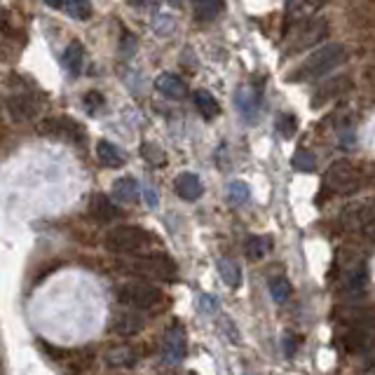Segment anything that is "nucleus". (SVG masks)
Masks as SVG:
<instances>
[{
  "label": "nucleus",
  "mask_w": 375,
  "mask_h": 375,
  "mask_svg": "<svg viewBox=\"0 0 375 375\" xmlns=\"http://www.w3.org/2000/svg\"><path fill=\"white\" fill-rule=\"evenodd\" d=\"M345 61V47L338 45V42H331V45L319 47L317 52H312L310 56H305L303 64H298L293 69L286 80L289 83H307V80H317L321 76H326L333 69H338Z\"/></svg>",
  "instance_id": "nucleus-1"
},
{
  "label": "nucleus",
  "mask_w": 375,
  "mask_h": 375,
  "mask_svg": "<svg viewBox=\"0 0 375 375\" xmlns=\"http://www.w3.org/2000/svg\"><path fill=\"white\" fill-rule=\"evenodd\" d=\"M155 237L138 225H117L108 230L104 244L110 254H124V256H141L143 251L155 244Z\"/></svg>",
  "instance_id": "nucleus-2"
},
{
  "label": "nucleus",
  "mask_w": 375,
  "mask_h": 375,
  "mask_svg": "<svg viewBox=\"0 0 375 375\" xmlns=\"http://www.w3.org/2000/svg\"><path fill=\"white\" fill-rule=\"evenodd\" d=\"M120 268L131 272V275L157 279V282H172V279H176V263L165 254L136 256V258H131L127 263H120Z\"/></svg>",
  "instance_id": "nucleus-3"
},
{
  "label": "nucleus",
  "mask_w": 375,
  "mask_h": 375,
  "mask_svg": "<svg viewBox=\"0 0 375 375\" xmlns=\"http://www.w3.org/2000/svg\"><path fill=\"white\" fill-rule=\"evenodd\" d=\"M323 186L331 193L338 195H352L364 186V174L357 165H352L350 160H338L333 162L326 174H323Z\"/></svg>",
  "instance_id": "nucleus-4"
},
{
  "label": "nucleus",
  "mask_w": 375,
  "mask_h": 375,
  "mask_svg": "<svg viewBox=\"0 0 375 375\" xmlns=\"http://www.w3.org/2000/svg\"><path fill=\"white\" fill-rule=\"evenodd\" d=\"M115 298L120 305H127L131 310H153L165 300V293L145 282H127L115 291Z\"/></svg>",
  "instance_id": "nucleus-5"
},
{
  "label": "nucleus",
  "mask_w": 375,
  "mask_h": 375,
  "mask_svg": "<svg viewBox=\"0 0 375 375\" xmlns=\"http://www.w3.org/2000/svg\"><path fill=\"white\" fill-rule=\"evenodd\" d=\"M373 223H375V200L352 202L338 214V227L343 232H364Z\"/></svg>",
  "instance_id": "nucleus-6"
},
{
  "label": "nucleus",
  "mask_w": 375,
  "mask_h": 375,
  "mask_svg": "<svg viewBox=\"0 0 375 375\" xmlns=\"http://www.w3.org/2000/svg\"><path fill=\"white\" fill-rule=\"evenodd\" d=\"M340 345L350 355H366L375 350V321L371 323H352L345 328Z\"/></svg>",
  "instance_id": "nucleus-7"
},
{
  "label": "nucleus",
  "mask_w": 375,
  "mask_h": 375,
  "mask_svg": "<svg viewBox=\"0 0 375 375\" xmlns=\"http://www.w3.org/2000/svg\"><path fill=\"white\" fill-rule=\"evenodd\" d=\"M38 131L49 138H59V141H71V143H83L85 141V129L80 127L71 117H47L38 124Z\"/></svg>",
  "instance_id": "nucleus-8"
},
{
  "label": "nucleus",
  "mask_w": 375,
  "mask_h": 375,
  "mask_svg": "<svg viewBox=\"0 0 375 375\" xmlns=\"http://www.w3.org/2000/svg\"><path fill=\"white\" fill-rule=\"evenodd\" d=\"M366 277H369V272H366L362 256H347V258L343 261L340 286H343L345 293H350V296H359V293L364 291Z\"/></svg>",
  "instance_id": "nucleus-9"
},
{
  "label": "nucleus",
  "mask_w": 375,
  "mask_h": 375,
  "mask_svg": "<svg viewBox=\"0 0 375 375\" xmlns=\"http://www.w3.org/2000/svg\"><path fill=\"white\" fill-rule=\"evenodd\" d=\"M328 35V24H326V19H314L310 21L303 31H300L296 35V40H293V45L291 47H286L284 49V56H291V54H298V52H305V49H310L314 47L317 42H321L323 38Z\"/></svg>",
  "instance_id": "nucleus-10"
},
{
  "label": "nucleus",
  "mask_w": 375,
  "mask_h": 375,
  "mask_svg": "<svg viewBox=\"0 0 375 375\" xmlns=\"http://www.w3.org/2000/svg\"><path fill=\"white\" fill-rule=\"evenodd\" d=\"M352 90V78L350 76H333L328 80H323V85L317 87V92L312 94V108H321L331 104V101L340 99L343 94H347Z\"/></svg>",
  "instance_id": "nucleus-11"
},
{
  "label": "nucleus",
  "mask_w": 375,
  "mask_h": 375,
  "mask_svg": "<svg viewBox=\"0 0 375 375\" xmlns=\"http://www.w3.org/2000/svg\"><path fill=\"white\" fill-rule=\"evenodd\" d=\"M162 355L169 364H179L186 359L188 355V340H186V331L181 326H172L165 333V340H162Z\"/></svg>",
  "instance_id": "nucleus-12"
},
{
  "label": "nucleus",
  "mask_w": 375,
  "mask_h": 375,
  "mask_svg": "<svg viewBox=\"0 0 375 375\" xmlns=\"http://www.w3.org/2000/svg\"><path fill=\"white\" fill-rule=\"evenodd\" d=\"M328 0H286V19L298 24V21H305L314 17Z\"/></svg>",
  "instance_id": "nucleus-13"
},
{
  "label": "nucleus",
  "mask_w": 375,
  "mask_h": 375,
  "mask_svg": "<svg viewBox=\"0 0 375 375\" xmlns=\"http://www.w3.org/2000/svg\"><path fill=\"white\" fill-rule=\"evenodd\" d=\"M7 110L17 122H28L38 115V104L26 94H14V97L7 99Z\"/></svg>",
  "instance_id": "nucleus-14"
},
{
  "label": "nucleus",
  "mask_w": 375,
  "mask_h": 375,
  "mask_svg": "<svg viewBox=\"0 0 375 375\" xmlns=\"http://www.w3.org/2000/svg\"><path fill=\"white\" fill-rule=\"evenodd\" d=\"M174 188H176V193H179L181 200H186V202L200 200L202 193H204V186H202L200 176H197V174H190V172L176 176Z\"/></svg>",
  "instance_id": "nucleus-15"
},
{
  "label": "nucleus",
  "mask_w": 375,
  "mask_h": 375,
  "mask_svg": "<svg viewBox=\"0 0 375 375\" xmlns=\"http://www.w3.org/2000/svg\"><path fill=\"white\" fill-rule=\"evenodd\" d=\"M90 214L94 220H99V223H113V220L120 216V209H117L106 195L97 193V195H92V200H90Z\"/></svg>",
  "instance_id": "nucleus-16"
},
{
  "label": "nucleus",
  "mask_w": 375,
  "mask_h": 375,
  "mask_svg": "<svg viewBox=\"0 0 375 375\" xmlns=\"http://www.w3.org/2000/svg\"><path fill=\"white\" fill-rule=\"evenodd\" d=\"M110 331L117 335H136L143 331V319L136 312H117L110 321Z\"/></svg>",
  "instance_id": "nucleus-17"
},
{
  "label": "nucleus",
  "mask_w": 375,
  "mask_h": 375,
  "mask_svg": "<svg viewBox=\"0 0 375 375\" xmlns=\"http://www.w3.org/2000/svg\"><path fill=\"white\" fill-rule=\"evenodd\" d=\"M155 87L160 94H165L167 99H186L188 97V87L186 83L174 76V73H162V76L155 80Z\"/></svg>",
  "instance_id": "nucleus-18"
},
{
  "label": "nucleus",
  "mask_w": 375,
  "mask_h": 375,
  "mask_svg": "<svg viewBox=\"0 0 375 375\" xmlns=\"http://www.w3.org/2000/svg\"><path fill=\"white\" fill-rule=\"evenodd\" d=\"M113 195H115L117 202L134 204V202H138V195H141V190H138L136 179H131V176H122V179H117L113 183Z\"/></svg>",
  "instance_id": "nucleus-19"
},
{
  "label": "nucleus",
  "mask_w": 375,
  "mask_h": 375,
  "mask_svg": "<svg viewBox=\"0 0 375 375\" xmlns=\"http://www.w3.org/2000/svg\"><path fill=\"white\" fill-rule=\"evenodd\" d=\"M97 157L104 167H110V169H117L124 165V153L113 145L110 141H99L97 143Z\"/></svg>",
  "instance_id": "nucleus-20"
},
{
  "label": "nucleus",
  "mask_w": 375,
  "mask_h": 375,
  "mask_svg": "<svg viewBox=\"0 0 375 375\" xmlns=\"http://www.w3.org/2000/svg\"><path fill=\"white\" fill-rule=\"evenodd\" d=\"M237 106L242 110V115H244L246 120L254 122L256 115H258V110H261V97L254 90H242L237 94Z\"/></svg>",
  "instance_id": "nucleus-21"
},
{
  "label": "nucleus",
  "mask_w": 375,
  "mask_h": 375,
  "mask_svg": "<svg viewBox=\"0 0 375 375\" xmlns=\"http://www.w3.org/2000/svg\"><path fill=\"white\" fill-rule=\"evenodd\" d=\"M193 99H195V106L197 110L207 117V120H214V117L220 113V106H218V101L214 99V94L207 92V90H197L193 94Z\"/></svg>",
  "instance_id": "nucleus-22"
},
{
  "label": "nucleus",
  "mask_w": 375,
  "mask_h": 375,
  "mask_svg": "<svg viewBox=\"0 0 375 375\" xmlns=\"http://www.w3.org/2000/svg\"><path fill=\"white\" fill-rule=\"evenodd\" d=\"M223 10V0H193V12L200 21L216 19Z\"/></svg>",
  "instance_id": "nucleus-23"
},
{
  "label": "nucleus",
  "mask_w": 375,
  "mask_h": 375,
  "mask_svg": "<svg viewBox=\"0 0 375 375\" xmlns=\"http://www.w3.org/2000/svg\"><path fill=\"white\" fill-rule=\"evenodd\" d=\"M83 59H85V49L80 42H71L69 47H66V52L61 56L64 66L69 69V73H73V76H78L80 69H83Z\"/></svg>",
  "instance_id": "nucleus-24"
},
{
  "label": "nucleus",
  "mask_w": 375,
  "mask_h": 375,
  "mask_svg": "<svg viewBox=\"0 0 375 375\" xmlns=\"http://www.w3.org/2000/svg\"><path fill=\"white\" fill-rule=\"evenodd\" d=\"M246 256L251 261H258V258H263L268 251H270V246H272V242H270V237H261V234H251V237L246 239Z\"/></svg>",
  "instance_id": "nucleus-25"
},
{
  "label": "nucleus",
  "mask_w": 375,
  "mask_h": 375,
  "mask_svg": "<svg viewBox=\"0 0 375 375\" xmlns=\"http://www.w3.org/2000/svg\"><path fill=\"white\" fill-rule=\"evenodd\" d=\"M218 272H220V279H223L230 289H237V286H242V272H239L237 266H234V263L218 261Z\"/></svg>",
  "instance_id": "nucleus-26"
},
{
  "label": "nucleus",
  "mask_w": 375,
  "mask_h": 375,
  "mask_svg": "<svg viewBox=\"0 0 375 375\" xmlns=\"http://www.w3.org/2000/svg\"><path fill=\"white\" fill-rule=\"evenodd\" d=\"M249 197H251V190L244 181H232L227 186V202L230 204H244L249 202Z\"/></svg>",
  "instance_id": "nucleus-27"
},
{
  "label": "nucleus",
  "mask_w": 375,
  "mask_h": 375,
  "mask_svg": "<svg viewBox=\"0 0 375 375\" xmlns=\"http://www.w3.org/2000/svg\"><path fill=\"white\" fill-rule=\"evenodd\" d=\"M293 169H298V172H305V174H310L317 169V157L312 155L310 150H296V155H293Z\"/></svg>",
  "instance_id": "nucleus-28"
},
{
  "label": "nucleus",
  "mask_w": 375,
  "mask_h": 375,
  "mask_svg": "<svg viewBox=\"0 0 375 375\" xmlns=\"http://www.w3.org/2000/svg\"><path fill=\"white\" fill-rule=\"evenodd\" d=\"M66 10H69L71 17H76L80 21L92 17V3L90 0H66Z\"/></svg>",
  "instance_id": "nucleus-29"
},
{
  "label": "nucleus",
  "mask_w": 375,
  "mask_h": 375,
  "mask_svg": "<svg viewBox=\"0 0 375 375\" xmlns=\"http://www.w3.org/2000/svg\"><path fill=\"white\" fill-rule=\"evenodd\" d=\"M270 293H272V298H275L277 303H284V300L291 296V284H289V279H286V277H275V279L270 282Z\"/></svg>",
  "instance_id": "nucleus-30"
},
{
  "label": "nucleus",
  "mask_w": 375,
  "mask_h": 375,
  "mask_svg": "<svg viewBox=\"0 0 375 375\" xmlns=\"http://www.w3.org/2000/svg\"><path fill=\"white\" fill-rule=\"evenodd\" d=\"M277 131H279V134H282L284 138H291V136L298 131L296 117H293L291 113H282V115L277 117Z\"/></svg>",
  "instance_id": "nucleus-31"
},
{
  "label": "nucleus",
  "mask_w": 375,
  "mask_h": 375,
  "mask_svg": "<svg viewBox=\"0 0 375 375\" xmlns=\"http://www.w3.org/2000/svg\"><path fill=\"white\" fill-rule=\"evenodd\" d=\"M141 155L148 160L150 165H157V167H162L167 162L165 153H162V148H160V145H155V143H143L141 145Z\"/></svg>",
  "instance_id": "nucleus-32"
},
{
  "label": "nucleus",
  "mask_w": 375,
  "mask_h": 375,
  "mask_svg": "<svg viewBox=\"0 0 375 375\" xmlns=\"http://www.w3.org/2000/svg\"><path fill=\"white\" fill-rule=\"evenodd\" d=\"M38 345L42 347V352H47V355L54 359V362H56V359H59V362H61V359H66V357H71V355H73V352H69V350L52 347V345H49L47 340H38Z\"/></svg>",
  "instance_id": "nucleus-33"
},
{
  "label": "nucleus",
  "mask_w": 375,
  "mask_h": 375,
  "mask_svg": "<svg viewBox=\"0 0 375 375\" xmlns=\"http://www.w3.org/2000/svg\"><path fill=\"white\" fill-rule=\"evenodd\" d=\"M101 106H104V97H101L99 92H87L85 94V108L90 110V113H97Z\"/></svg>",
  "instance_id": "nucleus-34"
},
{
  "label": "nucleus",
  "mask_w": 375,
  "mask_h": 375,
  "mask_svg": "<svg viewBox=\"0 0 375 375\" xmlns=\"http://www.w3.org/2000/svg\"><path fill=\"white\" fill-rule=\"evenodd\" d=\"M216 303H218V300H216L214 296H202V298H200L202 312H207V314H211V312H216Z\"/></svg>",
  "instance_id": "nucleus-35"
},
{
  "label": "nucleus",
  "mask_w": 375,
  "mask_h": 375,
  "mask_svg": "<svg viewBox=\"0 0 375 375\" xmlns=\"http://www.w3.org/2000/svg\"><path fill=\"white\" fill-rule=\"evenodd\" d=\"M296 338H286V340H284V352H286V355H289V357H293V355H296Z\"/></svg>",
  "instance_id": "nucleus-36"
},
{
  "label": "nucleus",
  "mask_w": 375,
  "mask_h": 375,
  "mask_svg": "<svg viewBox=\"0 0 375 375\" xmlns=\"http://www.w3.org/2000/svg\"><path fill=\"white\" fill-rule=\"evenodd\" d=\"M362 234H364V237H366V239H371V242H375V223H373L371 227H366V230H364Z\"/></svg>",
  "instance_id": "nucleus-37"
},
{
  "label": "nucleus",
  "mask_w": 375,
  "mask_h": 375,
  "mask_svg": "<svg viewBox=\"0 0 375 375\" xmlns=\"http://www.w3.org/2000/svg\"><path fill=\"white\" fill-rule=\"evenodd\" d=\"M366 80L375 87V64L373 66H369V71H366Z\"/></svg>",
  "instance_id": "nucleus-38"
},
{
  "label": "nucleus",
  "mask_w": 375,
  "mask_h": 375,
  "mask_svg": "<svg viewBox=\"0 0 375 375\" xmlns=\"http://www.w3.org/2000/svg\"><path fill=\"white\" fill-rule=\"evenodd\" d=\"M127 3L131 5V7H145L150 3V0H127Z\"/></svg>",
  "instance_id": "nucleus-39"
},
{
  "label": "nucleus",
  "mask_w": 375,
  "mask_h": 375,
  "mask_svg": "<svg viewBox=\"0 0 375 375\" xmlns=\"http://www.w3.org/2000/svg\"><path fill=\"white\" fill-rule=\"evenodd\" d=\"M45 3H47L49 7H56V10H59V7L66 5V0H45Z\"/></svg>",
  "instance_id": "nucleus-40"
},
{
  "label": "nucleus",
  "mask_w": 375,
  "mask_h": 375,
  "mask_svg": "<svg viewBox=\"0 0 375 375\" xmlns=\"http://www.w3.org/2000/svg\"><path fill=\"white\" fill-rule=\"evenodd\" d=\"M148 204L150 207H155L157 204V195H153V190H148Z\"/></svg>",
  "instance_id": "nucleus-41"
},
{
  "label": "nucleus",
  "mask_w": 375,
  "mask_h": 375,
  "mask_svg": "<svg viewBox=\"0 0 375 375\" xmlns=\"http://www.w3.org/2000/svg\"><path fill=\"white\" fill-rule=\"evenodd\" d=\"M183 3H186V0H169V5L172 7H181Z\"/></svg>",
  "instance_id": "nucleus-42"
},
{
  "label": "nucleus",
  "mask_w": 375,
  "mask_h": 375,
  "mask_svg": "<svg viewBox=\"0 0 375 375\" xmlns=\"http://www.w3.org/2000/svg\"><path fill=\"white\" fill-rule=\"evenodd\" d=\"M5 131H7V129L3 127V124H0V141H3V138H5Z\"/></svg>",
  "instance_id": "nucleus-43"
},
{
  "label": "nucleus",
  "mask_w": 375,
  "mask_h": 375,
  "mask_svg": "<svg viewBox=\"0 0 375 375\" xmlns=\"http://www.w3.org/2000/svg\"><path fill=\"white\" fill-rule=\"evenodd\" d=\"M369 373H373V375H375V362H373V364L369 366Z\"/></svg>",
  "instance_id": "nucleus-44"
},
{
  "label": "nucleus",
  "mask_w": 375,
  "mask_h": 375,
  "mask_svg": "<svg viewBox=\"0 0 375 375\" xmlns=\"http://www.w3.org/2000/svg\"><path fill=\"white\" fill-rule=\"evenodd\" d=\"M0 375H3V364H0Z\"/></svg>",
  "instance_id": "nucleus-45"
},
{
  "label": "nucleus",
  "mask_w": 375,
  "mask_h": 375,
  "mask_svg": "<svg viewBox=\"0 0 375 375\" xmlns=\"http://www.w3.org/2000/svg\"><path fill=\"white\" fill-rule=\"evenodd\" d=\"M251 375H256V373H251Z\"/></svg>",
  "instance_id": "nucleus-46"
},
{
  "label": "nucleus",
  "mask_w": 375,
  "mask_h": 375,
  "mask_svg": "<svg viewBox=\"0 0 375 375\" xmlns=\"http://www.w3.org/2000/svg\"><path fill=\"white\" fill-rule=\"evenodd\" d=\"M0 124H3V122H0Z\"/></svg>",
  "instance_id": "nucleus-47"
}]
</instances>
